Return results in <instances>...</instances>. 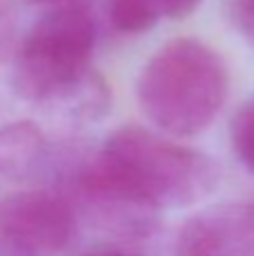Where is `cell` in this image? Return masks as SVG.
Masks as SVG:
<instances>
[{
  "mask_svg": "<svg viewBox=\"0 0 254 256\" xmlns=\"http://www.w3.org/2000/svg\"><path fill=\"white\" fill-rule=\"evenodd\" d=\"M79 189L99 202L133 209L187 207L218 182L207 155L140 126L117 128L76 173Z\"/></svg>",
  "mask_w": 254,
  "mask_h": 256,
  "instance_id": "cell-1",
  "label": "cell"
},
{
  "mask_svg": "<svg viewBox=\"0 0 254 256\" xmlns=\"http://www.w3.org/2000/svg\"><path fill=\"white\" fill-rule=\"evenodd\" d=\"M94 18L88 4H68L32 25L14 58V90L34 104H56L86 120L108 108V88L90 68Z\"/></svg>",
  "mask_w": 254,
  "mask_h": 256,
  "instance_id": "cell-2",
  "label": "cell"
},
{
  "mask_svg": "<svg viewBox=\"0 0 254 256\" xmlns=\"http://www.w3.org/2000/svg\"><path fill=\"white\" fill-rule=\"evenodd\" d=\"M230 90L223 58L196 38L162 45L138 76L144 115L169 135L202 132L220 112Z\"/></svg>",
  "mask_w": 254,
  "mask_h": 256,
  "instance_id": "cell-3",
  "label": "cell"
},
{
  "mask_svg": "<svg viewBox=\"0 0 254 256\" xmlns=\"http://www.w3.org/2000/svg\"><path fill=\"white\" fill-rule=\"evenodd\" d=\"M76 232L70 202L52 191H18L0 202V236L27 256H58Z\"/></svg>",
  "mask_w": 254,
  "mask_h": 256,
  "instance_id": "cell-4",
  "label": "cell"
},
{
  "mask_svg": "<svg viewBox=\"0 0 254 256\" xmlns=\"http://www.w3.org/2000/svg\"><path fill=\"white\" fill-rule=\"evenodd\" d=\"M176 256H254V200L187 220L176 238Z\"/></svg>",
  "mask_w": 254,
  "mask_h": 256,
  "instance_id": "cell-5",
  "label": "cell"
},
{
  "mask_svg": "<svg viewBox=\"0 0 254 256\" xmlns=\"http://www.w3.org/2000/svg\"><path fill=\"white\" fill-rule=\"evenodd\" d=\"M202 0H108V18L124 34H140L160 20H180L200 7Z\"/></svg>",
  "mask_w": 254,
  "mask_h": 256,
  "instance_id": "cell-6",
  "label": "cell"
},
{
  "mask_svg": "<svg viewBox=\"0 0 254 256\" xmlns=\"http://www.w3.org/2000/svg\"><path fill=\"white\" fill-rule=\"evenodd\" d=\"M48 150L40 128L32 122H14L0 128V173L20 178L40 164Z\"/></svg>",
  "mask_w": 254,
  "mask_h": 256,
  "instance_id": "cell-7",
  "label": "cell"
},
{
  "mask_svg": "<svg viewBox=\"0 0 254 256\" xmlns=\"http://www.w3.org/2000/svg\"><path fill=\"white\" fill-rule=\"evenodd\" d=\"M230 137H232V148L236 158L254 176V94L234 115Z\"/></svg>",
  "mask_w": 254,
  "mask_h": 256,
  "instance_id": "cell-8",
  "label": "cell"
},
{
  "mask_svg": "<svg viewBox=\"0 0 254 256\" xmlns=\"http://www.w3.org/2000/svg\"><path fill=\"white\" fill-rule=\"evenodd\" d=\"M230 16L243 38L254 45V0H230Z\"/></svg>",
  "mask_w": 254,
  "mask_h": 256,
  "instance_id": "cell-9",
  "label": "cell"
},
{
  "mask_svg": "<svg viewBox=\"0 0 254 256\" xmlns=\"http://www.w3.org/2000/svg\"><path fill=\"white\" fill-rule=\"evenodd\" d=\"M16 43V20L7 0H0V63L12 54Z\"/></svg>",
  "mask_w": 254,
  "mask_h": 256,
  "instance_id": "cell-10",
  "label": "cell"
},
{
  "mask_svg": "<svg viewBox=\"0 0 254 256\" xmlns=\"http://www.w3.org/2000/svg\"><path fill=\"white\" fill-rule=\"evenodd\" d=\"M30 4H45V7H68V4H86V0H27Z\"/></svg>",
  "mask_w": 254,
  "mask_h": 256,
  "instance_id": "cell-11",
  "label": "cell"
},
{
  "mask_svg": "<svg viewBox=\"0 0 254 256\" xmlns=\"http://www.w3.org/2000/svg\"><path fill=\"white\" fill-rule=\"evenodd\" d=\"M84 256H130V254L120 252V250H110V248H106V250H92V252H88V254H84Z\"/></svg>",
  "mask_w": 254,
  "mask_h": 256,
  "instance_id": "cell-12",
  "label": "cell"
}]
</instances>
